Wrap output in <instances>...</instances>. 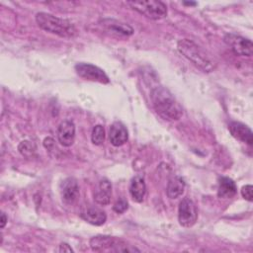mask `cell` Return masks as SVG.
Listing matches in <instances>:
<instances>
[{"label": "cell", "instance_id": "cb8c5ba5", "mask_svg": "<svg viewBox=\"0 0 253 253\" xmlns=\"http://www.w3.org/2000/svg\"><path fill=\"white\" fill-rule=\"evenodd\" d=\"M1 223H0V227L1 228H4V226H5V224H6V222H7V216L5 215V213L4 212H2L1 213Z\"/></svg>", "mask_w": 253, "mask_h": 253}, {"label": "cell", "instance_id": "9c48e42d", "mask_svg": "<svg viewBox=\"0 0 253 253\" xmlns=\"http://www.w3.org/2000/svg\"><path fill=\"white\" fill-rule=\"evenodd\" d=\"M100 26L114 37H128L133 34V29L129 25L115 19H104L100 22Z\"/></svg>", "mask_w": 253, "mask_h": 253}, {"label": "cell", "instance_id": "9a60e30c", "mask_svg": "<svg viewBox=\"0 0 253 253\" xmlns=\"http://www.w3.org/2000/svg\"><path fill=\"white\" fill-rule=\"evenodd\" d=\"M146 193V186L144 178L141 175L134 176L129 185V194L131 199L136 203H141Z\"/></svg>", "mask_w": 253, "mask_h": 253}, {"label": "cell", "instance_id": "5b68a950", "mask_svg": "<svg viewBox=\"0 0 253 253\" xmlns=\"http://www.w3.org/2000/svg\"><path fill=\"white\" fill-rule=\"evenodd\" d=\"M133 10L139 14L151 19V20H160L167 15V7L161 1L156 0H142V1H127Z\"/></svg>", "mask_w": 253, "mask_h": 253}, {"label": "cell", "instance_id": "d6986e66", "mask_svg": "<svg viewBox=\"0 0 253 253\" xmlns=\"http://www.w3.org/2000/svg\"><path fill=\"white\" fill-rule=\"evenodd\" d=\"M91 140L95 145H101L105 140V128L101 125H97L93 127Z\"/></svg>", "mask_w": 253, "mask_h": 253}, {"label": "cell", "instance_id": "8992f818", "mask_svg": "<svg viewBox=\"0 0 253 253\" xmlns=\"http://www.w3.org/2000/svg\"><path fill=\"white\" fill-rule=\"evenodd\" d=\"M75 71L81 78L85 80L99 82L102 84H108L110 82L109 77L107 76V74L104 72L103 69L90 63H84V62L77 63L75 65Z\"/></svg>", "mask_w": 253, "mask_h": 253}, {"label": "cell", "instance_id": "7c38bea8", "mask_svg": "<svg viewBox=\"0 0 253 253\" xmlns=\"http://www.w3.org/2000/svg\"><path fill=\"white\" fill-rule=\"evenodd\" d=\"M228 130L231 135L242 141L248 145H252L253 143V133L249 126L239 122H231L228 125Z\"/></svg>", "mask_w": 253, "mask_h": 253}, {"label": "cell", "instance_id": "3957f363", "mask_svg": "<svg viewBox=\"0 0 253 253\" xmlns=\"http://www.w3.org/2000/svg\"><path fill=\"white\" fill-rule=\"evenodd\" d=\"M36 22L43 31L54 34L61 38H73L77 35V30L70 21L58 18L49 13H37Z\"/></svg>", "mask_w": 253, "mask_h": 253}, {"label": "cell", "instance_id": "277c9868", "mask_svg": "<svg viewBox=\"0 0 253 253\" xmlns=\"http://www.w3.org/2000/svg\"><path fill=\"white\" fill-rule=\"evenodd\" d=\"M90 247L96 252H139L140 250L127 244L121 238L109 235H97L90 239Z\"/></svg>", "mask_w": 253, "mask_h": 253}, {"label": "cell", "instance_id": "ffe728a7", "mask_svg": "<svg viewBox=\"0 0 253 253\" xmlns=\"http://www.w3.org/2000/svg\"><path fill=\"white\" fill-rule=\"evenodd\" d=\"M19 152L25 156V157H30L36 152V145L35 143L29 141V140H23L20 142L18 146Z\"/></svg>", "mask_w": 253, "mask_h": 253}, {"label": "cell", "instance_id": "30bf717a", "mask_svg": "<svg viewBox=\"0 0 253 253\" xmlns=\"http://www.w3.org/2000/svg\"><path fill=\"white\" fill-rule=\"evenodd\" d=\"M60 194L62 201L67 205H72L76 202L79 196V186L74 178L65 179L60 188Z\"/></svg>", "mask_w": 253, "mask_h": 253}, {"label": "cell", "instance_id": "6da1fadb", "mask_svg": "<svg viewBox=\"0 0 253 253\" xmlns=\"http://www.w3.org/2000/svg\"><path fill=\"white\" fill-rule=\"evenodd\" d=\"M151 101L155 112L166 121H178L183 109L172 93L165 87L157 86L151 90Z\"/></svg>", "mask_w": 253, "mask_h": 253}, {"label": "cell", "instance_id": "52a82bcc", "mask_svg": "<svg viewBox=\"0 0 253 253\" xmlns=\"http://www.w3.org/2000/svg\"><path fill=\"white\" fill-rule=\"evenodd\" d=\"M198 219V211L194 202L189 198H184L178 208V221L184 227L193 226Z\"/></svg>", "mask_w": 253, "mask_h": 253}, {"label": "cell", "instance_id": "ac0fdd59", "mask_svg": "<svg viewBox=\"0 0 253 253\" xmlns=\"http://www.w3.org/2000/svg\"><path fill=\"white\" fill-rule=\"evenodd\" d=\"M185 189V182L184 180L179 176L172 177L167 185V196L170 199H177L180 197Z\"/></svg>", "mask_w": 253, "mask_h": 253}, {"label": "cell", "instance_id": "5bb4252c", "mask_svg": "<svg viewBox=\"0 0 253 253\" xmlns=\"http://www.w3.org/2000/svg\"><path fill=\"white\" fill-rule=\"evenodd\" d=\"M109 137L110 142L114 146H121L125 144L128 138L127 129L121 122H115L110 126Z\"/></svg>", "mask_w": 253, "mask_h": 253}, {"label": "cell", "instance_id": "8fae6325", "mask_svg": "<svg viewBox=\"0 0 253 253\" xmlns=\"http://www.w3.org/2000/svg\"><path fill=\"white\" fill-rule=\"evenodd\" d=\"M57 138L61 145L71 146L75 139V125L72 121L66 120L60 123L57 128Z\"/></svg>", "mask_w": 253, "mask_h": 253}, {"label": "cell", "instance_id": "4fadbf2b", "mask_svg": "<svg viewBox=\"0 0 253 253\" xmlns=\"http://www.w3.org/2000/svg\"><path fill=\"white\" fill-rule=\"evenodd\" d=\"M80 216L85 221L93 225H102L106 222L107 219L106 212L103 210L93 206H87L83 208L80 212Z\"/></svg>", "mask_w": 253, "mask_h": 253}, {"label": "cell", "instance_id": "e0dca14e", "mask_svg": "<svg viewBox=\"0 0 253 253\" xmlns=\"http://www.w3.org/2000/svg\"><path fill=\"white\" fill-rule=\"evenodd\" d=\"M112 195V185L107 179H103L99 183V189L95 193V202L101 206H106L110 203Z\"/></svg>", "mask_w": 253, "mask_h": 253}, {"label": "cell", "instance_id": "7402d4cb", "mask_svg": "<svg viewBox=\"0 0 253 253\" xmlns=\"http://www.w3.org/2000/svg\"><path fill=\"white\" fill-rule=\"evenodd\" d=\"M252 192H253L252 185H245L241 188V195L248 202H252V200H253Z\"/></svg>", "mask_w": 253, "mask_h": 253}, {"label": "cell", "instance_id": "44dd1931", "mask_svg": "<svg viewBox=\"0 0 253 253\" xmlns=\"http://www.w3.org/2000/svg\"><path fill=\"white\" fill-rule=\"evenodd\" d=\"M127 208H128V204H127V202H126L124 198L119 199V200L115 203V205L113 206V210H114L117 213H123V212H125V211L127 210Z\"/></svg>", "mask_w": 253, "mask_h": 253}, {"label": "cell", "instance_id": "2e32d148", "mask_svg": "<svg viewBox=\"0 0 253 253\" xmlns=\"http://www.w3.org/2000/svg\"><path fill=\"white\" fill-rule=\"evenodd\" d=\"M237 192V187L235 182L228 177H219L217 196L220 199H230L235 196Z\"/></svg>", "mask_w": 253, "mask_h": 253}, {"label": "cell", "instance_id": "7a4b0ae2", "mask_svg": "<svg viewBox=\"0 0 253 253\" xmlns=\"http://www.w3.org/2000/svg\"><path fill=\"white\" fill-rule=\"evenodd\" d=\"M177 48L181 54H183L203 71L211 72L215 69L216 61L214 58L195 42L189 39L180 40L178 42Z\"/></svg>", "mask_w": 253, "mask_h": 253}, {"label": "cell", "instance_id": "d4e9b609", "mask_svg": "<svg viewBox=\"0 0 253 253\" xmlns=\"http://www.w3.org/2000/svg\"><path fill=\"white\" fill-rule=\"evenodd\" d=\"M183 4H184V5H188V6H192V5L195 6V5H197L196 2H184Z\"/></svg>", "mask_w": 253, "mask_h": 253}, {"label": "cell", "instance_id": "ba28073f", "mask_svg": "<svg viewBox=\"0 0 253 253\" xmlns=\"http://www.w3.org/2000/svg\"><path fill=\"white\" fill-rule=\"evenodd\" d=\"M224 42L236 55L248 57L252 55L253 44L250 40L235 34H227L224 37Z\"/></svg>", "mask_w": 253, "mask_h": 253}, {"label": "cell", "instance_id": "603a6c76", "mask_svg": "<svg viewBox=\"0 0 253 253\" xmlns=\"http://www.w3.org/2000/svg\"><path fill=\"white\" fill-rule=\"evenodd\" d=\"M59 252H73V249L70 247V245H68L67 243H61L59 245Z\"/></svg>", "mask_w": 253, "mask_h": 253}]
</instances>
